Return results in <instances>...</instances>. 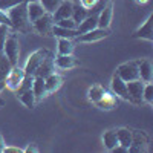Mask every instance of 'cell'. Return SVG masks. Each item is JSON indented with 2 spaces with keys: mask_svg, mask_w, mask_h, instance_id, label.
I'll return each instance as SVG.
<instances>
[{
  "mask_svg": "<svg viewBox=\"0 0 153 153\" xmlns=\"http://www.w3.org/2000/svg\"><path fill=\"white\" fill-rule=\"evenodd\" d=\"M26 3H28V0H25V2L19 3L17 6L8 11V17L12 23V29L16 32L28 34L32 29V25L28 17V5Z\"/></svg>",
  "mask_w": 153,
  "mask_h": 153,
  "instance_id": "6da1fadb",
  "label": "cell"
},
{
  "mask_svg": "<svg viewBox=\"0 0 153 153\" xmlns=\"http://www.w3.org/2000/svg\"><path fill=\"white\" fill-rule=\"evenodd\" d=\"M3 55L9 60V63L12 66L19 65V57H20V42H19V35L17 32L12 29L5 42V48H3Z\"/></svg>",
  "mask_w": 153,
  "mask_h": 153,
  "instance_id": "7a4b0ae2",
  "label": "cell"
},
{
  "mask_svg": "<svg viewBox=\"0 0 153 153\" xmlns=\"http://www.w3.org/2000/svg\"><path fill=\"white\" fill-rule=\"evenodd\" d=\"M121 80H124L126 83L133 81L139 78V74H138V60H129L126 63H121V65L117 68L115 71Z\"/></svg>",
  "mask_w": 153,
  "mask_h": 153,
  "instance_id": "3957f363",
  "label": "cell"
},
{
  "mask_svg": "<svg viewBox=\"0 0 153 153\" xmlns=\"http://www.w3.org/2000/svg\"><path fill=\"white\" fill-rule=\"evenodd\" d=\"M48 55H51V52H49L48 49H37V51H34V52L28 57L26 63H25V68H23L25 74H26V75H34L35 71H37V68L40 66V63Z\"/></svg>",
  "mask_w": 153,
  "mask_h": 153,
  "instance_id": "277c9868",
  "label": "cell"
},
{
  "mask_svg": "<svg viewBox=\"0 0 153 153\" xmlns=\"http://www.w3.org/2000/svg\"><path fill=\"white\" fill-rule=\"evenodd\" d=\"M149 136L143 130H133V138H132V144L127 149V152L130 153H146L149 152Z\"/></svg>",
  "mask_w": 153,
  "mask_h": 153,
  "instance_id": "5b68a950",
  "label": "cell"
},
{
  "mask_svg": "<svg viewBox=\"0 0 153 153\" xmlns=\"http://www.w3.org/2000/svg\"><path fill=\"white\" fill-rule=\"evenodd\" d=\"M110 35V29H103V28H95L89 32L80 34L76 37V42L78 43H86V45H91V43H97L107 38Z\"/></svg>",
  "mask_w": 153,
  "mask_h": 153,
  "instance_id": "8992f818",
  "label": "cell"
},
{
  "mask_svg": "<svg viewBox=\"0 0 153 153\" xmlns=\"http://www.w3.org/2000/svg\"><path fill=\"white\" fill-rule=\"evenodd\" d=\"M144 81L141 80H133V81H129L127 83V92H129V103L135 104V106H139L143 104V91H144Z\"/></svg>",
  "mask_w": 153,
  "mask_h": 153,
  "instance_id": "52a82bcc",
  "label": "cell"
},
{
  "mask_svg": "<svg viewBox=\"0 0 153 153\" xmlns=\"http://www.w3.org/2000/svg\"><path fill=\"white\" fill-rule=\"evenodd\" d=\"M32 29L38 34V35H49L51 31H52V26H54V19H52V14H45L42 17H38L37 20H34L32 23Z\"/></svg>",
  "mask_w": 153,
  "mask_h": 153,
  "instance_id": "ba28073f",
  "label": "cell"
},
{
  "mask_svg": "<svg viewBox=\"0 0 153 153\" xmlns=\"http://www.w3.org/2000/svg\"><path fill=\"white\" fill-rule=\"evenodd\" d=\"M23 76H25V71L23 68H20L19 65L17 66H12L11 71L8 72L6 78H5V84L9 91L12 92H17V89L20 87L22 81H23Z\"/></svg>",
  "mask_w": 153,
  "mask_h": 153,
  "instance_id": "9c48e42d",
  "label": "cell"
},
{
  "mask_svg": "<svg viewBox=\"0 0 153 153\" xmlns=\"http://www.w3.org/2000/svg\"><path fill=\"white\" fill-rule=\"evenodd\" d=\"M152 23H153V14H150L146 17V20L139 25L138 29L132 34V38H143V40H147L149 43L153 42V28H152Z\"/></svg>",
  "mask_w": 153,
  "mask_h": 153,
  "instance_id": "30bf717a",
  "label": "cell"
},
{
  "mask_svg": "<svg viewBox=\"0 0 153 153\" xmlns=\"http://www.w3.org/2000/svg\"><path fill=\"white\" fill-rule=\"evenodd\" d=\"M110 89H112V94L117 97V98H121L124 101H129V92H127V83L124 80H121L117 74L112 75V80H110Z\"/></svg>",
  "mask_w": 153,
  "mask_h": 153,
  "instance_id": "8fae6325",
  "label": "cell"
},
{
  "mask_svg": "<svg viewBox=\"0 0 153 153\" xmlns=\"http://www.w3.org/2000/svg\"><path fill=\"white\" fill-rule=\"evenodd\" d=\"M112 19H113V0H110V2L100 11V14H98V28L110 29Z\"/></svg>",
  "mask_w": 153,
  "mask_h": 153,
  "instance_id": "7c38bea8",
  "label": "cell"
},
{
  "mask_svg": "<svg viewBox=\"0 0 153 153\" xmlns=\"http://www.w3.org/2000/svg\"><path fill=\"white\" fill-rule=\"evenodd\" d=\"M54 63H55V68L61 69V71H71V69H75L80 66V61L72 54L71 55H57V57H54Z\"/></svg>",
  "mask_w": 153,
  "mask_h": 153,
  "instance_id": "4fadbf2b",
  "label": "cell"
},
{
  "mask_svg": "<svg viewBox=\"0 0 153 153\" xmlns=\"http://www.w3.org/2000/svg\"><path fill=\"white\" fill-rule=\"evenodd\" d=\"M138 74H139V80L144 83L153 81V65L152 61L147 58L138 60Z\"/></svg>",
  "mask_w": 153,
  "mask_h": 153,
  "instance_id": "5bb4252c",
  "label": "cell"
},
{
  "mask_svg": "<svg viewBox=\"0 0 153 153\" xmlns=\"http://www.w3.org/2000/svg\"><path fill=\"white\" fill-rule=\"evenodd\" d=\"M72 12H74V3L69 2V0H63L52 14L54 23L58 20H63V19H72Z\"/></svg>",
  "mask_w": 153,
  "mask_h": 153,
  "instance_id": "9a60e30c",
  "label": "cell"
},
{
  "mask_svg": "<svg viewBox=\"0 0 153 153\" xmlns=\"http://www.w3.org/2000/svg\"><path fill=\"white\" fill-rule=\"evenodd\" d=\"M54 72H55V63H54V55L51 54V55H48L40 63V66L37 68L34 76H42V78H46V76H49L51 74H54Z\"/></svg>",
  "mask_w": 153,
  "mask_h": 153,
  "instance_id": "2e32d148",
  "label": "cell"
},
{
  "mask_svg": "<svg viewBox=\"0 0 153 153\" xmlns=\"http://www.w3.org/2000/svg\"><path fill=\"white\" fill-rule=\"evenodd\" d=\"M63 86V76L58 75L57 72L51 74L49 76L45 78V87H46V95H51V94H55L58 89Z\"/></svg>",
  "mask_w": 153,
  "mask_h": 153,
  "instance_id": "e0dca14e",
  "label": "cell"
},
{
  "mask_svg": "<svg viewBox=\"0 0 153 153\" xmlns=\"http://www.w3.org/2000/svg\"><path fill=\"white\" fill-rule=\"evenodd\" d=\"M117 136H118V144L123 147L126 152L132 144V138H133V129L129 127H118L117 129Z\"/></svg>",
  "mask_w": 153,
  "mask_h": 153,
  "instance_id": "ac0fdd59",
  "label": "cell"
},
{
  "mask_svg": "<svg viewBox=\"0 0 153 153\" xmlns=\"http://www.w3.org/2000/svg\"><path fill=\"white\" fill-rule=\"evenodd\" d=\"M103 146L107 152H113L120 144H118V136H117V129H107L103 133Z\"/></svg>",
  "mask_w": 153,
  "mask_h": 153,
  "instance_id": "d6986e66",
  "label": "cell"
},
{
  "mask_svg": "<svg viewBox=\"0 0 153 153\" xmlns=\"http://www.w3.org/2000/svg\"><path fill=\"white\" fill-rule=\"evenodd\" d=\"M95 106L101 110H113L115 107H117V97L106 91L104 95L95 103Z\"/></svg>",
  "mask_w": 153,
  "mask_h": 153,
  "instance_id": "ffe728a7",
  "label": "cell"
},
{
  "mask_svg": "<svg viewBox=\"0 0 153 153\" xmlns=\"http://www.w3.org/2000/svg\"><path fill=\"white\" fill-rule=\"evenodd\" d=\"M26 5H28V17H29V22L31 23L34 20H37L38 17H42L45 12H46L38 0H28Z\"/></svg>",
  "mask_w": 153,
  "mask_h": 153,
  "instance_id": "44dd1931",
  "label": "cell"
},
{
  "mask_svg": "<svg viewBox=\"0 0 153 153\" xmlns=\"http://www.w3.org/2000/svg\"><path fill=\"white\" fill-rule=\"evenodd\" d=\"M17 100L25 107H28L31 110L35 109V106H37V98H35V95L32 92V89H28V91H23V92L17 94Z\"/></svg>",
  "mask_w": 153,
  "mask_h": 153,
  "instance_id": "7402d4cb",
  "label": "cell"
},
{
  "mask_svg": "<svg viewBox=\"0 0 153 153\" xmlns=\"http://www.w3.org/2000/svg\"><path fill=\"white\" fill-rule=\"evenodd\" d=\"M74 49L75 45L71 38H57V55H71Z\"/></svg>",
  "mask_w": 153,
  "mask_h": 153,
  "instance_id": "603a6c76",
  "label": "cell"
},
{
  "mask_svg": "<svg viewBox=\"0 0 153 153\" xmlns=\"http://www.w3.org/2000/svg\"><path fill=\"white\" fill-rule=\"evenodd\" d=\"M51 34H52L54 37H57V38H71V40H74V38H76V37L80 35L78 29H66V28L57 26L55 23H54V26H52Z\"/></svg>",
  "mask_w": 153,
  "mask_h": 153,
  "instance_id": "cb8c5ba5",
  "label": "cell"
},
{
  "mask_svg": "<svg viewBox=\"0 0 153 153\" xmlns=\"http://www.w3.org/2000/svg\"><path fill=\"white\" fill-rule=\"evenodd\" d=\"M32 92L37 98V103L46 98V87H45V78L42 76H34V83H32Z\"/></svg>",
  "mask_w": 153,
  "mask_h": 153,
  "instance_id": "d4e9b609",
  "label": "cell"
},
{
  "mask_svg": "<svg viewBox=\"0 0 153 153\" xmlns=\"http://www.w3.org/2000/svg\"><path fill=\"white\" fill-rule=\"evenodd\" d=\"M98 28V16H91L89 14L81 23H78V26H76V29H78L80 34H84V32H89Z\"/></svg>",
  "mask_w": 153,
  "mask_h": 153,
  "instance_id": "484cf974",
  "label": "cell"
},
{
  "mask_svg": "<svg viewBox=\"0 0 153 153\" xmlns=\"http://www.w3.org/2000/svg\"><path fill=\"white\" fill-rule=\"evenodd\" d=\"M104 92H106V89L101 86V84L95 83V84H92L91 87H89V91H87V100L91 101L92 104H95L97 101L104 95Z\"/></svg>",
  "mask_w": 153,
  "mask_h": 153,
  "instance_id": "4316f807",
  "label": "cell"
},
{
  "mask_svg": "<svg viewBox=\"0 0 153 153\" xmlns=\"http://www.w3.org/2000/svg\"><path fill=\"white\" fill-rule=\"evenodd\" d=\"M89 16V11L87 9H84L80 3H75L74 5V12H72V20L78 25V23H81L86 17Z\"/></svg>",
  "mask_w": 153,
  "mask_h": 153,
  "instance_id": "83f0119b",
  "label": "cell"
},
{
  "mask_svg": "<svg viewBox=\"0 0 153 153\" xmlns=\"http://www.w3.org/2000/svg\"><path fill=\"white\" fill-rule=\"evenodd\" d=\"M11 68H12V65L9 63V60L3 54H0V81H5V78H6L8 72L11 71Z\"/></svg>",
  "mask_w": 153,
  "mask_h": 153,
  "instance_id": "f1b7e54d",
  "label": "cell"
},
{
  "mask_svg": "<svg viewBox=\"0 0 153 153\" xmlns=\"http://www.w3.org/2000/svg\"><path fill=\"white\" fill-rule=\"evenodd\" d=\"M42 3L43 9L48 12V14H54V11L58 8V5L63 2V0H38Z\"/></svg>",
  "mask_w": 153,
  "mask_h": 153,
  "instance_id": "f546056e",
  "label": "cell"
},
{
  "mask_svg": "<svg viewBox=\"0 0 153 153\" xmlns=\"http://www.w3.org/2000/svg\"><path fill=\"white\" fill-rule=\"evenodd\" d=\"M143 101L147 104H153V83H146L144 84V91H143Z\"/></svg>",
  "mask_w": 153,
  "mask_h": 153,
  "instance_id": "4dcf8cb0",
  "label": "cell"
},
{
  "mask_svg": "<svg viewBox=\"0 0 153 153\" xmlns=\"http://www.w3.org/2000/svg\"><path fill=\"white\" fill-rule=\"evenodd\" d=\"M32 83H34V75H26L25 74L23 81H22L20 87L17 89V94H20L23 91H28V89H32Z\"/></svg>",
  "mask_w": 153,
  "mask_h": 153,
  "instance_id": "1f68e13d",
  "label": "cell"
},
{
  "mask_svg": "<svg viewBox=\"0 0 153 153\" xmlns=\"http://www.w3.org/2000/svg\"><path fill=\"white\" fill-rule=\"evenodd\" d=\"M12 29L5 26V25H0V54H3V48H5V42H6V38L9 35Z\"/></svg>",
  "mask_w": 153,
  "mask_h": 153,
  "instance_id": "d6a6232c",
  "label": "cell"
},
{
  "mask_svg": "<svg viewBox=\"0 0 153 153\" xmlns=\"http://www.w3.org/2000/svg\"><path fill=\"white\" fill-rule=\"evenodd\" d=\"M22 2H25V0H0V9L8 12L9 9H12L14 6H17Z\"/></svg>",
  "mask_w": 153,
  "mask_h": 153,
  "instance_id": "836d02e7",
  "label": "cell"
},
{
  "mask_svg": "<svg viewBox=\"0 0 153 153\" xmlns=\"http://www.w3.org/2000/svg\"><path fill=\"white\" fill-rule=\"evenodd\" d=\"M55 25L57 26H61V28H66V29H76V25L72 19H63V20H58V22H55Z\"/></svg>",
  "mask_w": 153,
  "mask_h": 153,
  "instance_id": "e575fe53",
  "label": "cell"
},
{
  "mask_svg": "<svg viewBox=\"0 0 153 153\" xmlns=\"http://www.w3.org/2000/svg\"><path fill=\"white\" fill-rule=\"evenodd\" d=\"M0 25H5V26H8V28L12 29V23H11V20L8 17V12H5L2 9H0Z\"/></svg>",
  "mask_w": 153,
  "mask_h": 153,
  "instance_id": "d590c367",
  "label": "cell"
},
{
  "mask_svg": "<svg viewBox=\"0 0 153 153\" xmlns=\"http://www.w3.org/2000/svg\"><path fill=\"white\" fill-rule=\"evenodd\" d=\"M78 3H80L84 9H87V11H89V9H92V8L98 3V0H80Z\"/></svg>",
  "mask_w": 153,
  "mask_h": 153,
  "instance_id": "8d00e7d4",
  "label": "cell"
},
{
  "mask_svg": "<svg viewBox=\"0 0 153 153\" xmlns=\"http://www.w3.org/2000/svg\"><path fill=\"white\" fill-rule=\"evenodd\" d=\"M3 153H23V149H20V147H12V146H5Z\"/></svg>",
  "mask_w": 153,
  "mask_h": 153,
  "instance_id": "74e56055",
  "label": "cell"
},
{
  "mask_svg": "<svg viewBox=\"0 0 153 153\" xmlns=\"http://www.w3.org/2000/svg\"><path fill=\"white\" fill-rule=\"evenodd\" d=\"M23 152H25V153H37V152H38V147H37L34 143H29V144L26 146V149H23Z\"/></svg>",
  "mask_w": 153,
  "mask_h": 153,
  "instance_id": "f35d334b",
  "label": "cell"
},
{
  "mask_svg": "<svg viewBox=\"0 0 153 153\" xmlns=\"http://www.w3.org/2000/svg\"><path fill=\"white\" fill-rule=\"evenodd\" d=\"M5 139H3V135H2V132H0V153H3V149H5Z\"/></svg>",
  "mask_w": 153,
  "mask_h": 153,
  "instance_id": "ab89813d",
  "label": "cell"
},
{
  "mask_svg": "<svg viewBox=\"0 0 153 153\" xmlns=\"http://www.w3.org/2000/svg\"><path fill=\"white\" fill-rule=\"evenodd\" d=\"M5 87H6V84H5V81H0V94H2V92L5 91Z\"/></svg>",
  "mask_w": 153,
  "mask_h": 153,
  "instance_id": "60d3db41",
  "label": "cell"
},
{
  "mask_svg": "<svg viewBox=\"0 0 153 153\" xmlns=\"http://www.w3.org/2000/svg\"><path fill=\"white\" fill-rule=\"evenodd\" d=\"M135 2H136V3H139V5H146V3L149 2V0H135Z\"/></svg>",
  "mask_w": 153,
  "mask_h": 153,
  "instance_id": "b9f144b4",
  "label": "cell"
},
{
  "mask_svg": "<svg viewBox=\"0 0 153 153\" xmlns=\"http://www.w3.org/2000/svg\"><path fill=\"white\" fill-rule=\"evenodd\" d=\"M3 106H5V101H3V100H0V109H2Z\"/></svg>",
  "mask_w": 153,
  "mask_h": 153,
  "instance_id": "7bdbcfd3",
  "label": "cell"
},
{
  "mask_svg": "<svg viewBox=\"0 0 153 153\" xmlns=\"http://www.w3.org/2000/svg\"><path fill=\"white\" fill-rule=\"evenodd\" d=\"M69 2H72V3L75 5V3H78V2H80V0H69Z\"/></svg>",
  "mask_w": 153,
  "mask_h": 153,
  "instance_id": "ee69618b",
  "label": "cell"
}]
</instances>
